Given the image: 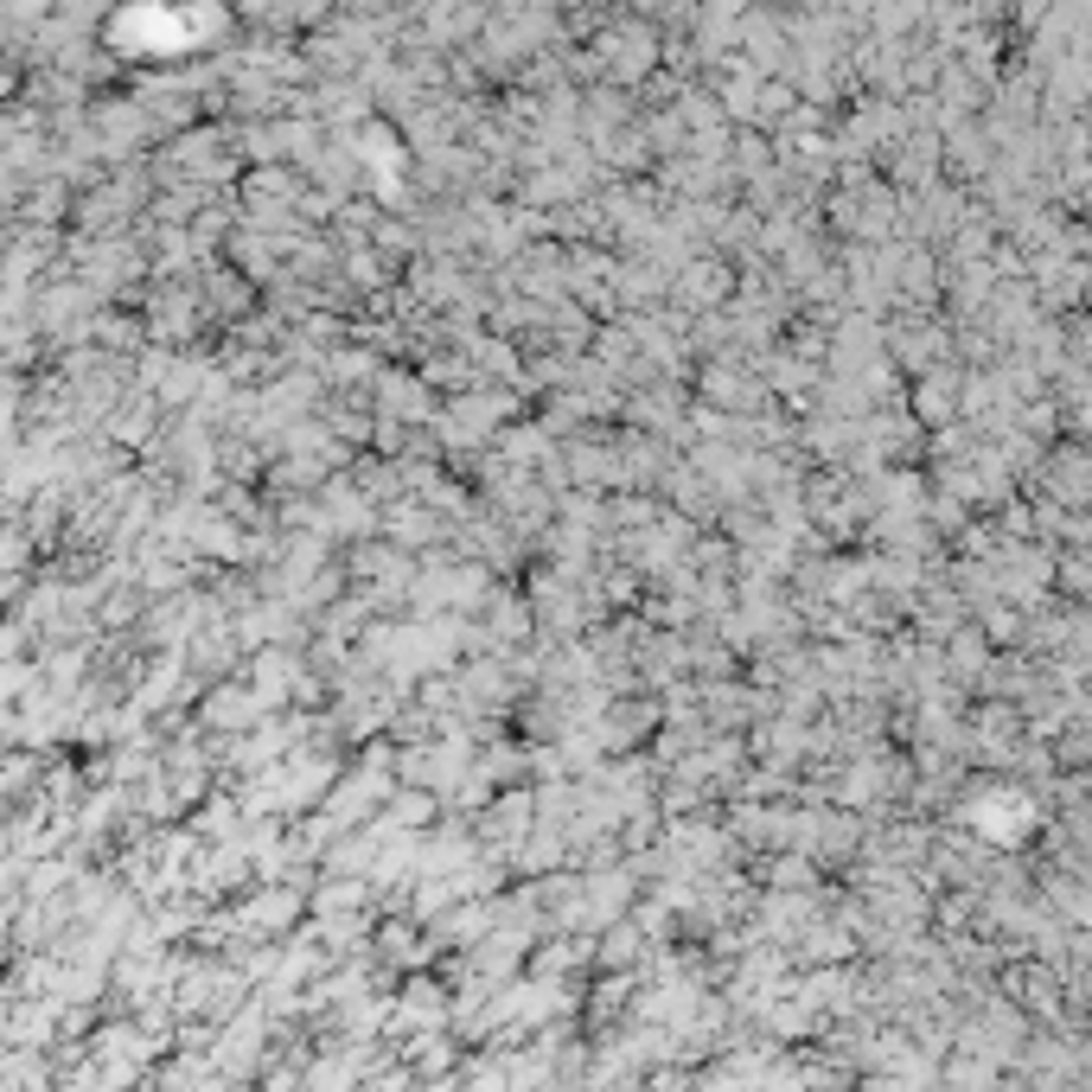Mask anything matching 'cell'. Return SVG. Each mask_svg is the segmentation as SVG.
<instances>
[]
</instances>
